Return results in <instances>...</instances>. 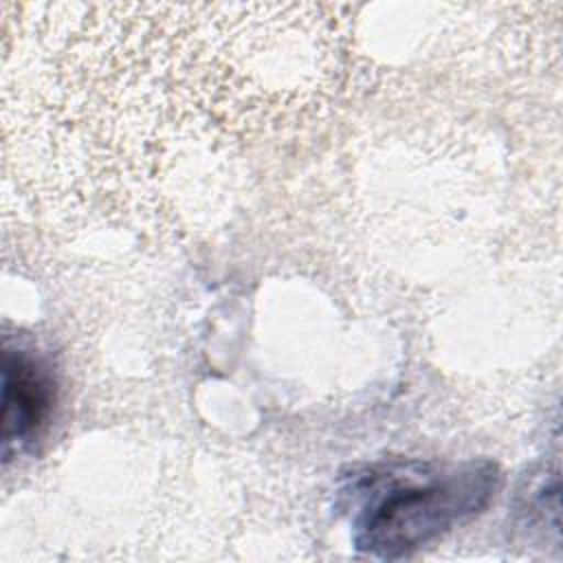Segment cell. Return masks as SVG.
<instances>
[{
    "instance_id": "cell-1",
    "label": "cell",
    "mask_w": 563,
    "mask_h": 563,
    "mask_svg": "<svg viewBox=\"0 0 563 563\" xmlns=\"http://www.w3.org/2000/svg\"><path fill=\"white\" fill-rule=\"evenodd\" d=\"M499 486L493 462H385L356 473L352 541L376 559H402L482 512Z\"/></svg>"
},
{
    "instance_id": "cell-2",
    "label": "cell",
    "mask_w": 563,
    "mask_h": 563,
    "mask_svg": "<svg viewBox=\"0 0 563 563\" xmlns=\"http://www.w3.org/2000/svg\"><path fill=\"white\" fill-rule=\"evenodd\" d=\"M53 407V383L42 365L24 352H4L2 444L4 455L31 442Z\"/></svg>"
}]
</instances>
